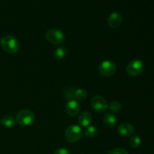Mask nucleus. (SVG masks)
Segmentation results:
<instances>
[{"label":"nucleus","instance_id":"obj_1","mask_svg":"<svg viewBox=\"0 0 154 154\" xmlns=\"http://www.w3.org/2000/svg\"><path fill=\"white\" fill-rule=\"evenodd\" d=\"M1 46L5 51L8 54H14L19 50V42L14 36L11 35H6L0 40Z\"/></svg>","mask_w":154,"mask_h":154},{"label":"nucleus","instance_id":"obj_2","mask_svg":"<svg viewBox=\"0 0 154 154\" xmlns=\"http://www.w3.org/2000/svg\"><path fill=\"white\" fill-rule=\"evenodd\" d=\"M65 138L69 143H75L79 141L83 135V131L81 126L71 125L65 131Z\"/></svg>","mask_w":154,"mask_h":154},{"label":"nucleus","instance_id":"obj_3","mask_svg":"<svg viewBox=\"0 0 154 154\" xmlns=\"http://www.w3.org/2000/svg\"><path fill=\"white\" fill-rule=\"evenodd\" d=\"M17 122L21 126H30L34 123L35 116L33 111L28 109H23L17 114Z\"/></svg>","mask_w":154,"mask_h":154},{"label":"nucleus","instance_id":"obj_4","mask_svg":"<svg viewBox=\"0 0 154 154\" xmlns=\"http://www.w3.org/2000/svg\"><path fill=\"white\" fill-rule=\"evenodd\" d=\"M46 38L53 45H61L65 41V35L57 29H51L46 32Z\"/></svg>","mask_w":154,"mask_h":154},{"label":"nucleus","instance_id":"obj_5","mask_svg":"<svg viewBox=\"0 0 154 154\" xmlns=\"http://www.w3.org/2000/svg\"><path fill=\"white\" fill-rule=\"evenodd\" d=\"M144 70V63L140 60H134L129 62L126 66V72L132 77L138 76Z\"/></svg>","mask_w":154,"mask_h":154},{"label":"nucleus","instance_id":"obj_6","mask_svg":"<svg viewBox=\"0 0 154 154\" xmlns=\"http://www.w3.org/2000/svg\"><path fill=\"white\" fill-rule=\"evenodd\" d=\"M99 71L102 76L111 77L117 72V66L111 60H105L100 63Z\"/></svg>","mask_w":154,"mask_h":154},{"label":"nucleus","instance_id":"obj_7","mask_svg":"<svg viewBox=\"0 0 154 154\" xmlns=\"http://www.w3.org/2000/svg\"><path fill=\"white\" fill-rule=\"evenodd\" d=\"M90 103H91L93 109L98 114H102L105 112L108 108L106 100L102 96H99V95L93 96Z\"/></svg>","mask_w":154,"mask_h":154},{"label":"nucleus","instance_id":"obj_8","mask_svg":"<svg viewBox=\"0 0 154 154\" xmlns=\"http://www.w3.org/2000/svg\"><path fill=\"white\" fill-rule=\"evenodd\" d=\"M66 113L71 117H75L79 114L81 111V107L79 103L75 99L69 100L66 105Z\"/></svg>","mask_w":154,"mask_h":154},{"label":"nucleus","instance_id":"obj_9","mask_svg":"<svg viewBox=\"0 0 154 154\" xmlns=\"http://www.w3.org/2000/svg\"><path fill=\"white\" fill-rule=\"evenodd\" d=\"M118 133L120 134L121 136L123 137H129L134 133L135 132V129H134L133 126L129 123H121L120 126H118Z\"/></svg>","mask_w":154,"mask_h":154},{"label":"nucleus","instance_id":"obj_10","mask_svg":"<svg viewBox=\"0 0 154 154\" xmlns=\"http://www.w3.org/2000/svg\"><path fill=\"white\" fill-rule=\"evenodd\" d=\"M93 122V116L88 111H83L78 117V123L83 127H88Z\"/></svg>","mask_w":154,"mask_h":154},{"label":"nucleus","instance_id":"obj_11","mask_svg":"<svg viewBox=\"0 0 154 154\" xmlns=\"http://www.w3.org/2000/svg\"><path fill=\"white\" fill-rule=\"evenodd\" d=\"M122 16L117 12H113L110 14L108 19V23L110 27L116 29L120 26L122 23Z\"/></svg>","mask_w":154,"mask_h":154},{"label":"nucleus","instance_id":"obj_12","mask_svg":"<svg viewBox=\"0 0 154 154\" xmlns=\"http://www.w3.org/2000/svg\"><path fill=\"white\" fill-rule=\"evenodd\" d=\"M103 123L105 126L108 128H112L117 124V118L111 113H108L104 116Z\"/></svg>","mask_w":154,"mask_h":154},{"label":"nucleus","instance_id":"obj_13","mask_svg":"<svg viewBox=\"0 0 154 154\" xmlns=\"http://www.w3.org/2000/svg\"><path fill=\"white\" fill-rule=\"evenodd\" d=\"M15 123H16L15 119L11 115H9V114H6V115L3 116L1 119V123L5 127H13L15 125Z\"/></svg>","mask_w":154,"mask_h":154},{"label":"nucleus","instance_id":"obj_14","mask_svg":"<svg viewBox=\"0 0 154 154\" xmlns=\"http://www.w3.org/2000/svg\"><path fill=\"white\" fill-rule=\"evenodd\" d=\"M66 53H67V51H66V48L63 46H60L54 51V57L56 60H62L66 57Z\"/></svg>","mask_w":154,"mask_h":154},{"label":"nucleus","instance_id":"obj_15","mask_svg":"<svg viewBox=\"0 0 154 154\" xmlns=\"http://www.w3.org/2000/svg\"><path fill=\"white\" fill-rule=\"evenodd\" d=\"M87 97V93L86 90L83 88H78L75 90V99L78 102H83Z\"/></svg>","mask_w":154,"mask_h":154},{"label":"nucleus","instance_id":"obj_16","mask_svg":"<svg viewBox=\"0 0 154 154\" xmlns=\"http://www.w3.org/2000/svg\"><path fill=\"white\" fill-rule=\"evenodd\" d=\"M76 89L74 87H66L64 89V91H63V95H64V97L66 98L68 100H72L73 99H75V93Z\"/></svg>","mask_w":154,"mask_h":154},{"label":"nucleus","instance_id":"obj_17","mask_svg":"<svg viewBox=\"0 0 154 154\" xmlns=\"http://www.w3.org/2000/svg\"><path fill=\"white\" fill-rule=\"evenodd\" d=\"M98 129L95 126H90L85 131V135L89 138H94L97 135Z\"/></svg>","mask_w":154,"mask_h":154},{"label":"nucleus","instance_id":"obj_18","mask_svg":"<svg viewBox=\"0 0 154 154\" xmlns=\"http://www.w3.org/2000/svg\"><path fill=\"white\" fill-rule=\"evenodd\" d=\"M130 146L132 148H138L141 143V139L138 135H135V136L132 137L130 139Z\"/></svg>","mask_w":154,"mask_h":154},{"label":"nucleus","instance_id":"obj_19","mask_svg":"<svg viewBox=\"0 0 154 154\" xmlns=\"http://www.w3.org/2000/svg\"><path fill=\"white\" fill-rule=\"evenodd\" d=\"M109 109L114 113H117L120 111L121 109V105L117 101H113L110 103L109 105Z\"/></svg>","mask_w":154,"mask_h":154},{"label":"nucleus","instance_id":"obj_20","mask_svg":"<svg viewBox=\"0 0 154 154\" xmlns=\"http://www.w3.org/2000/svg\"><path fill=\"white\" fill-rule=\"evenodd\" d=\"M108 154H129L128 151L123 148H115L113 150H108Z\"/></svg>","mask_w":154,"mask_h":154},{"label":"nucleus","instance_id":"obj_21","mask_svg":"<svg viewBox=\"0 0 154 154\" xmlns=\"http://www.w3.org/2000/svg\"><path fill=\"white\" fill-rule=\"evenodd\" d=\"M54 154H70V152L66 148L62 147V148H59L57 150H56Z\"/></svg>","mask_w":154,"mask_h":154}]
</instances>
